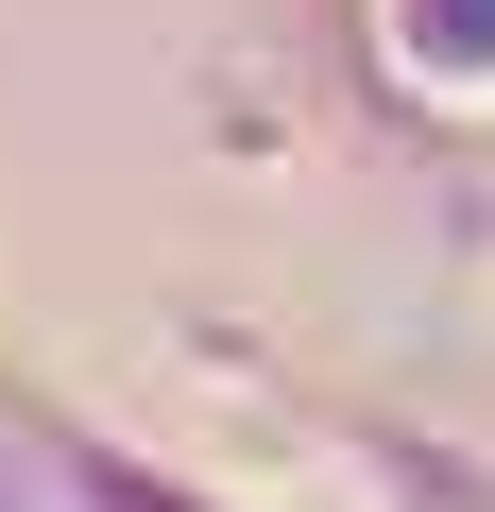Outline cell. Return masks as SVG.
I'll return each instance as SVG.
<instances>
[{
    "label": "cell",
    "mask_w": 495,
    "mask_h": 512,
    "mask_svg": "<svg viewBox=\"0 0 495 512\" xmlns=\"http://www.w3.org/2000/svg\"><path fill=\"white\" fill-rule=\"evenodd\" d=\"M359 35L427 120H495V0H359Z\"/></svg>",
    "instance_id": "6da1fadb"
},
{
    "label": "cell",
    "mask_w": 495,
    "mask_h": 512,
    "mask_svg": "<svg viewBox=\"0 0 495 512\" xmlns=\"http://www.w3.org/2000/svg\"><path fill=\"white\" fill-rule=\"evenodd\" d=\"M342 461H359V495H393V512H495V461H478V444H427V427H359Z\"/></svg>",
    "instance_id": "7a4b0ae2"
}]
</instances>
